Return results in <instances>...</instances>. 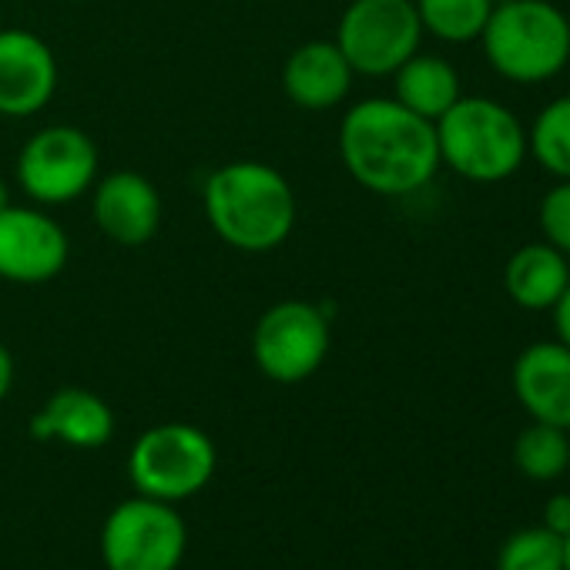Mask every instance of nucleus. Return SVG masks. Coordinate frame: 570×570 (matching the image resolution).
I'll return each instance as SVG.
<instances>
[{"mask_svg":"<svg viewBox=\"0 0 570 570\" xmlns=\"http://www.w3.org/2000/svg\"><path fill=\"white\" fill-rule=\"evenodd\" d=\"M340 155L350 175L376 195H410L440 171L436 125L396 98L360 101L340 125Z\"/></svg>","mask_w":570,"mask_h":570,"instance_id":"nucleus-1","label":"nucleus"},{"mask_svg":"<svg viewBox=\"0 0 570 570\" xmlns=\"http://www.w3.org/2000/svg\"><path fill=\"white\" fill-rule=\"evenodd\" d=\"M205 215L232 248L272 252L293 235L296 195L272 165L232 161L208 178Z\"/></svg>","mask_w":570,"mask_h":570,"instance_id":"nucleus-2","label":"nucleus"},{"mask_svg":"<svg viewBox=\"0 0 570 570\" xmlns=\"http://www.w3.org/2000/svg\"><path fill=\"white\" fill-rule=\"evenodd\" d=\"M440 165L476 185H497L527 161L523 121L493 98H460L436 121Z\"/></svg>","mask_w":570,"mask_h":570,"instance_id":"nucleus-3","label":"nucleus"},{"mask_svg":"<svg viewBox=\"0 0 570 570\" xmlns=\"http://www.w3.org/2000/svg\"><path fill=\"white\" fill-rule=\"evenodd\" d=\"M490 68L513 85H543L570 61V18L550 0H507L480 35Z\"/></svg>","mask_w":570,"mask_h":570,"instance_id":"nucleus-4","label":"nucleus"},{"mask_svg":"<svg viewBox=\"0 0 570 570\" xmlns=\"http://www.w3.org/2000/svg\"><path fill=\"white\" fill-rule=\"evenodd\" d=\"M218 466V450L191 423H161L138 436L128 456V476L141 497L165 503L202 493Z\"/></svg>","mask_w":570,"mask_h":570,"instance_id":"nucleus-5","label":"nucleus"},{"mask_svg":"<svg viewBox=\"0 0 570 570\" xmlns=\"http://www.w3.org/2000/svg\"><path fill=\"white\" fill-rule=\"evenodd\" d=\"M188 547L181 513L155 497L118 503L101 527V560L108 570H178Z\"/></svg>","mask_w":570,"mask_h":570,"instance_id":"nucleus-6","label":"nucleus"},{"mask_svg":"<svg viewBox=\"0 0 570 570\" xmlns=\"http://www.w3.org/2000/svg\"><path fill=\"white\" fill-rule=\"evenodd\" d=\"M420 38L423 24L413 0H350L336 48L353 71L383 78L420 51Z\"/></svg>","mask_w":570,"mask_h":570,"instance_id":"nucleus-7","label":"nucleus"},{"mask_svg":"<svg viewBox=\"0 0 570 570\" xmlns=\"http://www.w3.org/2000/svg\"><path fill=\"white\" fill-rule=\"evenodd\" d=\"M252 353L258 370L275 383L309 380L326 363L330 353L326 309L299 299L272 306L255 326Z\"/></svg>","mask_w":570,"mask_h":570,"instance_id":"nucleus-8","label":"nucleus"},{"mask_svg":"<svg viewBox=\"0 0 570 570\" xmlns=\"http://www.w3.org/2000/svg\"><path fill=\"white\" fill-rule=\"evenodd\" d=\"M95 175H98V148L81 128L71 125H51L38 131L18 158L21 188L45 205L75 202L91 188Z\"/></svg>","mask_w":570,"mask_h":570,"instance_id":"nucleus-9","label":"nucleus"},{"mask_svg":"<svg viewBox=\"0 0 570 570\" xmlns=\"http://www.w3.org/2000/svg\"><path fill=\"white\" fill-rule=\"evenodd\" d=\"M68 262L65 228L38 208H0V275L38 285L55 278Z\"/></svg>","mask_w":570,"mask_h":570,"instance_id":"nucleus-10","label":"nucleus"},{"mask_svg":"<svg viewBox=\"0 0 570 570\" xmlns=\"http://www.w3.org/2000/svg\"><path fill=\"white\" fill-rule=\"evenodd\" d=\"M58 91L55 51L31 31H0V115L31 118Z\"/></svg>","mask_w":570,"mask_h":570,"instance_id":"nucleus-11","label":"nucleus"},{"mask_svg":"<svg viewBox=\"0 0 570 570\" xmlns=\"http://www.w3.org/2000/svg\"><path fill=\"white\" fill-rule=\"evenodd\" d=\"M513 396L533 423L570 433V350L557 340H540L513 360Z\"/></svg>","mask_w":570,"mask_h":570,"instance_id":"nucleus-12","label":"nucleus"},{"mask_svg":"<svg viewBox=\"0 0 570 570\" xmlns=\"http://www.w3.org/2000/svg\"><path fill=\"white\" fill-rule=\"evenodd\" d=\"M95 222L118 245H145L161 225V198L138 171H115L95 191Z\"/></svg>","mask_w":570,"mask_h":570,"instance_id":"nucleus-13","label":"nucleus"},{"mask_svg":"<svg viewBox=\"0 0 570 570\" xmlns=\"http://www.w3.org/2000/svg\"><path fill=\"white\" fill-rule=\"evenodd\" d=\"M115 433L111 406L88 390H58L45 410L31 420L35 440H61L78 450H98Z\"/></svg>","mask_w":570,"mask_h":570,"instance_id":"nucleus-14","label":"nucleus"},{"mask_svg":"<svg viewBox=\"0 0 570 570\" xmlns=\"http://www.w3.org/2000/svg\"><path fill=\"white\" fill-rule=\"evenodd\" d=\"M353 68L343 58V51L333 41H313L303 45L282 71L285 95H289L299 108L309 111H326L336 108L350 88H353Z\"/></svg>","mask_w":570,"mask_h":570,"instance_id":"nucleus-15","label":"nucleus"},{"mask_svg":"<svg viewBox=\"0 0 570 570\" xmlns=\"http://www.w3.org/2000/svg\"><path fill=\"white\" fill-rule=\"evenodd\" d=\"M570 285V262L550 242L520 245L503 268V289L517 309L550 313Z\"/></svg>","mask_w":570,"mask_h":570,"instance_id":"nucleus-16","label":"nucleus"},{"mask_svg":"<svg viewBox=\"0 0 570 570\" xmlns=\"http://www.w3.org/2000/svg\"><path fill=\"white\" fill-rule=\"evenodd\" d=\"M460 75L450 61L436 55H413L403 68H396V101L416 111L426 121H436L460 101Z\"/></svg>","mask_w":570,"mask_h":570,"instance_id":"nucleus-17","label":"nucleus"},{"mask_svg":"<svg viewBox=\"0 0 570 570\" xmlns=\"http://www.w3.org/2000/svg\"><path fill=\"white\" fill-rule=\"evenodd\" d=\"M513 466L537 483L560 480L570 470V436L560 426L530 423L513 440Z\"/></svg>","mask_w":570,"mask_h":570,"instance_id":"nucleus-18","label":"nucleus"},{"mask_svg":"<svg viewBox=\"0 0 570 570\" xmlns=\"http://www.w3.org/2000/svg\"><path fill=\"white\" fill-rule=\"evenodd\" d=\"M527 155H533L547 175L570 178V95H560L537 111L527 131Z\"/></svg>","mask_w":570,"mask_h":570,"instance_id":"nucleus-19","label":"nucleus"},{"mask_svg":"<svg viewBox=\"0 0 570 570\" xmlns=\"http://www.w3.org/2000/svg\"><path fill=\"white\" fill-rule=\"evenodd\" d=\"M423 31L446 45H470L480 41L493 0H413Z\"/></svg>","mask_w":570,"mask_h":570,"instance_id":"nucleus-20","label":"nucleus"},{"mask_svg":"<svg viewBox=\"0 0 570 570\" xmlns=\"http://www.w3.org/2000/svg\"><path fill=\"white\" fill-rule=\"evenodd\" d=\"M497 570H563V537L540 527L513 530L497 550Z\"/></svg>","mask_w":570,"mask_h":570,"instance_id":"nucleus-21","label":"nucleus"},{"mask_svg":"<svg viewBox=\"0 0 570 570\" xmlns=\"http://www.w3.org/2000/svg\"><path fill=\"white\" fill-rule=\"evenodd\" d=\"M540 232L543 242L560 248L570 258V178H560L543 198H540Z\"/></svg>","mask_w":570,"mask_h":570,"instance_id":"nucleus-22","label":"nucleus"},{"mask_svg":"<svg viewBox=\"0 0 570 570\" xmlns=\"http://www.w3.org/2000/svg\"><path fill=\"white\" fill-rule=\"evenodd\" d=\"M540 523H543L550 533L567 537V533H570V493H553V497L543 503Z\"/></svg>","mask_w":570,"mask_h":570,"instance_id":"nucleus-23","label":"nucleus"},{"mask_svg":"<svg viewBox=\"0 0 570 570\" xmlns=\"http://www.w3.org/2000/svg\"><path fill=\"white\" fill-rule=\"evenodd\" d=\"M553 313V330H557V343H563L570 350V285L563 289V296L557 299V306L550 309Z\"/></svg>","mask_w":570,"mask_h":570,"instance_id":"nucleus-24","label":"nucleus"},{"mask_svg":"<svg viewBox=\"0 0 570 570\" xmlns=\"http://www.w3.org/2000/svg\"><path fill=\"white\" fill-rule=\"evenodd\" d=\"M11 386H14V360H11L8 346L0 343V403H4V396L11 393Z\"/></svg>","mask_w":570,"mask_h":570,"instance_id":"nucleus-25","label":"nucleus"},{"mask_svg":"<svg viewBox=\"0 0 570 570\" xmlns=\"http://www.w3.org/2000/svg\"><path fill=\"white\" fill-rule=\"evenodd\" d=\"M563 570H570V533L563 537Z\"/></svg>","mask_w":570,"mask_h":570,"instance_id":"nucleus-26","label":"nucleus"},{"mask_svg":"<svg viewBox=\"0 0 570 570\" xmlns=\"http://www.w3.org/2000/svg\"><path fill=\"white\" fill-rule=\"evenodd\" d=\"M11 205V198H8V185L0 181V208H8Z\"/></svg>","mask_w":570,"mask_h":570,"instance_id":"nucleus-27","label":"nucleus"},{"mask_svg":"<svg viewBox=\"0 0 570 570\" xmlns=\"http://www.w3.org/2000/svg\"><path fill=\"white\" fill-rule=\"evenodd\" d=\"M497 4H507V0H493V8H497Z\"/></svg>","mask_w":570,"mask_h":570,"instance_id":"nucleus-28","label":"nucleus"}]
</instances>
